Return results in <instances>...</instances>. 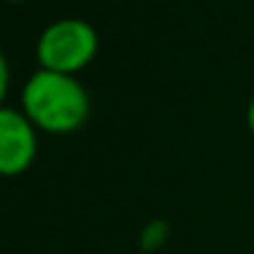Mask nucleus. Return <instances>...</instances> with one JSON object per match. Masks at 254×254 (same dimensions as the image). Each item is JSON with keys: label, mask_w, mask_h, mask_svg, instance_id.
Listing matches in <instances>:
<instances>
[{"label": "nucleus", "mask_w": 254, "mask_h": 254, "mask_svg": "<svg viewBox=\"0 0 254 254\" xmlns=\"http://www.w3.org/2000/svg\"><path fill=\"white\" fill-rule=\"evenodd\" d=\"M22 112L30 123L52 134L77 131L90 115V96L74 74L39 71L30 74L22 90Z\"/></svg>", "instance_id": "nucleus-1"}, {"label": "nucleus", "mask_w": 254, "mask_h": 254, "mask_svg": "<svg viewBox=\"0 0 254 254\" xmlns=\"http://www.w3.org/2000/svg\"><path fill=\"white\" fill-rule=\"evenodd\" d=\"M99 52V33L90 22L66 17L47 25L36 41V58L41 68L58 74H77Z\"/></svg>", "instance_id": "nucleus-2"}, {"label": "nucleus", "mask_w": 254, "mask_h": 254, "mask_svg": "<svg viewBox=\"0 0 254 254\" xmlns=\"http://www.w3.org/2000/svg\"><path fill=\"white\" fill-rule=\"evenodd\" d=\"M36 126L22 110L3 107L0 110V172L19 175L36 159Z\"/></svg>", "instance_id": "nucleus-3"}, {"label": "nucleus", "mask_w": 254, "mask_h": 254, "mask_svg": "<svg viewBox=\"0 0 254 254\" xmlns=\"http://www.w3.org/2000/svg\"><path fill=\"white\" fill-rule=\"evenodd\" d=\"M164 232H167L164 224H148V230H145V246L150 249V241H153V246H159Z\"/></svg>", "instance_id": "nucleus-4"}, {"label": "nucleus", "mask_w": 254, "mask_h": 254, "mask_svg": "<svg viewBox=\"0 0 254 254\" xmlns=\"http://www.w3.org/2000/svg\"><path fill=\"white\" fill-rule=\"evenodd\" d=\"M246 121H249V128H252V134H254V99H252V104H249V110H246Z\"/></svg>", "instance_id": "nucleus-5"}, {"label": "nucleus", "mask_w": 254, "mask_h": 254, "mask_svg": "<svg viewBox=\"0 0 254 254\" xmlns=\"http://www.w3.org/2000/svg\"><path fill=\"white\" fill-rule=\"evenodd\" d=\"M8 3H19V0H8Z\"/></svg>", "instance_id": "nucleus-6"}]
</instances>
